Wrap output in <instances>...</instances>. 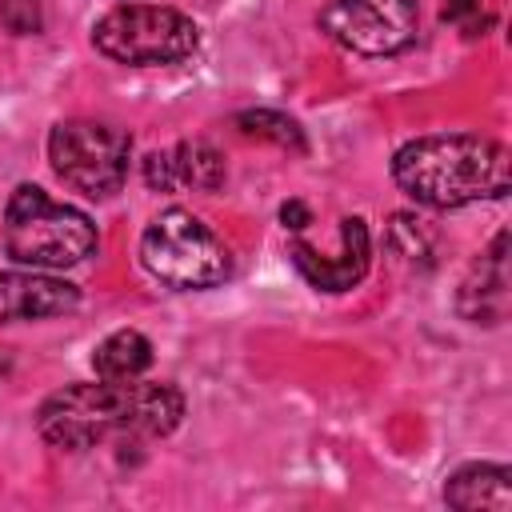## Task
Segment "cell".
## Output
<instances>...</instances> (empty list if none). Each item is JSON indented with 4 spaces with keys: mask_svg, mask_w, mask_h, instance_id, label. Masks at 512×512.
I'll return each instance as SVG.
<instances>
[{
    "mask_svg": "<svg viewBox=\"0 0 512 512\" xmlns=\"http://www.w3.org/2000/svg\"><path fill=\"white\" fill-rule=\"evenodd\" d=\"M444 504L460 508V512H476V508H492V512H508L512 508V472L504 464H464L444 480Z\"/></svg>",
    "mask_w": 512,
    "mask_h": 512,
    "instance_id": "12",
    "label": "cell"
},
{
    "mask_svg": "<svg viewBox=\"0 0 512 512\" xmlns=\"http://www.w3.org/2000/svg\"><path fill=\"white\" fill-rule=\"evenodd\" d=\"M76 304H80V288L68 284L64 276H52V272H40V268L0 272V324L64 316Z\"/></svg>",
    "mask_w": 512,
    "mask_h": 512,
    "instance_id": "10",
    "label": "cell"
},
{
    "mask_svg": "<svg viewBox=\"0 0 512 512\" xmlns=\"http://www.w3.org/2000/svg\"><path fill=\"white\" fill-rule=\"evenodd\" d=\"M388 240L392 248L404 256V260H432V236L424 228V220H412V216H392V228H388Z\"/></svg>",
    "mask_w": 512,
    "mask_h": 512,
    "instance_id": "15",
    "label": "cell"
},
{
    "mask_svg": "<svg viewBox=\"0 0 512 512\" xmlns=\"http://www.w3.org/2000/svg\"><path fill=\"white\" fill-rule=\"evenodd\" d=\"M92 44L116 64L156 68L188 60L200 44V28L168 4H116L92 24Z\"/></svg>",
    "mask_w": 512,
    "mask_h": 512,
    "instance_id": "5",
    "label": "cell"
},
{
    "mask_svg": "<svg viewBox=\"0 0 512 512\" xmlns=\"http://www.w3.org/2000/svg\"><path fill=\"white\" fill-rule=\"evenodd\" d=\"M440 16L456 24L464 36H476L488 24V16H480V0H440Z\"/></svg>",
    "mask_w": 512,
    "mask_h": 512,
    "instance_id": "17",
    "label": "cell"
},
{
    "mask_svg": "<svg viewBox=\"0 0 512 512\" xmlns=\"http://www.w3.org/2000/svg\"><path fill=\"white\" fill-rule=\"evenodd\" d=\"M236 128L244 136H256V140H272L276 148H288V152H304L308 140H304V128L284 116V112H272V108H252V112H240L236 116Z\"/></svg>",
    "mask_w": 512,
    "mask_h": 512,
    "instance_id": "14",
    "label": "cell"
},
{
    "mask_svg": "<svg viewBox=\"0 0 512 512\" xmlns=\"http://www.w3.org/2000/svg\"><path fill=\"white\" fill-rule=\"evenodd\" d=\"M224 176H228L224 156L208 140H180L164 152L144 156V184L152 192H180V188L216 192Z\"/></svg>",
    "mask_w": 512,
    "mask_h": 512,
    "instance_id": "9",
    "label": "cell"
},
{
    "mask_svg": "<svg viewBox=\"0 0 512 512\" xmlns=\"http://www.w3.org/2000/svg\"><path fill=\"white\" fill-rule=\"evenodd\" d=\"M140 264L152 280L176 292H204L228 280L232 252L228 244L188 208H164L148 220L140 236Z\"/></svg>",
    "mask_w": 512,
    "mask_h": 512,
    "instance_id": "4",
    "label": "cell"
},
{
    "mask_svg": "<svg viewBox=\"0 0 512 512\" xmlns=\"http://www.w3.org/2000/svg\"><path fill=\"white\" fill-rule=\"evenodd\" d=\"M280 220H284V228L300 232V228L312 220V212H308V204H300V200H288V204L280 208Z\"/></svg>",
    "mask_w": 512,
    "mask_h": 512,
    "instance_id": "18",
    "label": "cell"
},
{
    "mask_svg": "<svg viewBox=\"0 0 512 512\" xmlns=\"http://www.w3.org/2000/svg\"><path fill=\"white\" fill-rule=\"evenodd\" d=\"M320 28L356 56H396L420 32L416 0H328Z\"/></svg>",
    "mask_w": 512,
    "mask_h": 512,
    "instance_id": "7",
    "label": "cell"
},
{
    "mask_svg": "<svg viewBox=\"0 0 512 512\" xmlns=\"http://www.w3.org/2000/svg\"><path fill=\"white\" fill-rule=\"evenodd\" d=\"M392 180L424 208H464L508 196L512 164L500 140L472 132H432L396 148Z\"/></svg>",
    "mask_w": 512,
    "mask_h": 512,
    "instance_id": "2",
    "label": "cell"
},
{
    "mask_svg": "<svg viewBox=\"0 0 512 512\" xmlns=\"http://www.w3.org/2000/svg\"><path fill=\"white\" fill-rule=\"evenodd\" d=\"M456 308L472 324H500L508 312V232H496V240L472 260L468 276L460 280Z\"/></svg>",
    "mask_w": 512,
    "mask_h": 512,
    "instance_id": "11",
    "label": "cell"
},
{
    "mask_svg": "<svg viewBox=\"0 0 512 512\" xmlns=\"http://www.w3.org/2000/svg\"><path fill=\"white\" fill-rule=\"evenodd\" d=\"M48 164L80 196L108 200L128 180L132 136L104 120H60L48 132Z\"/></svg>",
    "mask_w": 512,
    "mask_h": 512,
    "instance_id": "6",
    "label": "cell"
},
{
    "mask_svg": "<svg viewBox=\"0 0 512 512\" xmlns=\"http://www.w3.org/2000/svg\"><path fill=\"white\" fill-rule=\"evenodd\" d=\"M152 364V344L136 328H120L104 336L92 352V368L100 380H140Z\"/></svg>",
    "mask_w": 512,
    "mask_h": 512,
    "instance_id": "13",
    "label": "cell"
},
{
    "mask_svg": "<svg viewBox=\"0 0 512 512\" xmlns=\"http://www.w3.org/2000/svg\"><path fill=\"white\" fill-rule=\"evenodd\" d=\"M288 260L296 264V272L316 288V292H348L364 280L368 260H372V240H368V224L360 216H344L340 220V248L332 256L316 252L304 240L288 244Z\"/></svg>",
    "mask_w": 512,
    "mask_h": 512,
    "instance_id": "8",
    "label": "cell"
},
{
    "mask_svg": "<svg viewBox=\"0 0 512 512\" xmlns=\"http://www.w3.org/2000/svg\"><path fill=\"white\" fill-rule=\"evenodd\" d=\"M4 252L20 268L60 272L96 252V224L36 184H16L4 204Z\"/></svg>",
    "mask_w": 512,
    "mask_h": 512,
    "instance_id": "3",
    "label": "cell"
},
{
    "mask_svg": "<svg viewBox=\"0 0 512 512\" xmlns=\"http://www.w3.org/2000/svg\"><path fill=\"white\" fill-rule=\"evenodd\" d=\"M0 24L16 36H36L40 32V0H0Z\"/></svg>",
    "mask_w": 512,
    "mask_h": 512,
    "instance_id": "16",
    "label": "cell"
},
{
    "mask_svg": "<svg viewBox=\"0 0 512 512\" xmlns=\"http://www.w3.org/2000/svg\"><path fill=\"white\" fill-rule=\"evenodd\" d=\"M184 420V396L164 380H88L52 392L36 408V432L60 452H84L104 440L168 436Z\"/></svg>",
    "mask_w": 512,
    "mask_h": 512,
    "instance_id": "1",
    "label": "cell"
}]
</instances>
